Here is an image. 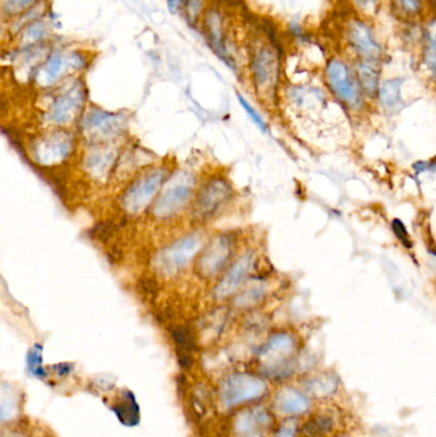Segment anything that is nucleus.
Masks as SVG:
<instances>
[{
  "instance_id": "f03ea898",
  "label": "nucleus",
  "mask_w": 436,
  "mask_h": 437,
  "mask_svg": "<svg viewBox=\"0 0 436 437\" xmlns=\"http://www.w3.org/2000/svg\"><path fill=\"white\" fill-rule=\"evenodd\" d=\"M200 244L201 237L197 234L187 235L170 244L168 248L160 252L156 260L159 272H163L164 275H173L179 272L197 253Z\"/></svg>"
},
{
  "instance_id": "39448f33",
  "label": "nucleus",
  "mask_w": 436,
  "mask_h": 437,
  "mask_svg": "<svg viewBox=\"0 0 436 437\" xmlns=\"http://www.w3.org/2000/svg\"><path fill=\"white\" fill-rule=\"evenodd\" d=\"M232 194V188L223 178L210 181L201 189L196 201V210L201 216H210L223 206Z\"/></svg>"
},
{
  "instance_id": "f8f14e48",
  "label": "nucleus",
  "mask_w": 436,
  "mask_h": 437,
  "mask_svg": "<svg viewBox=\"0 0 436 437\" xmlns=\"http://www.w3.org/2000/svg\"><path fill=\"white\" fill-rule=\"evenodd\" d=\"M113 410L123 425L133 426L138 422V418H140L138 407H137L133 394L129 391H127L125 397L116 403L113 407Z\"/></svg>"
},
{
  "instance_id": "412c9836",
  "label": "nucleus",
  "mask_w": 436,
  "mask_h": 437,
  "mask_svg": "<svg viewBox=\"0 0 436 437\" xmlns=\"http://www.w3.org/2000/svg\"><path fill=\"white\" fill-rule=\"evenodd\" d=\"M17 409L16 399L12 394L7 393L4 388L0 390V422H5L13 416L14 410Z\"/></svg>"
},
{
  "instance_id": "6ab92c4d",
  "label": "nucleus",
  "mask_w": 436,
  "mask_h": 437,
  "mask_svg": "<svg viewBox=\"0 0 436 437\" xmlns=\"http://www.w3.org/2000/svg\"><path fill=\"white\" fill-rule=\"evenodd\" d=\"M27 366H29V373L38 379H45L48 376L47 369L42 366V354L41 348L36 345L29 352V358H27Z\"/></svg>"
},
{
  "instance_id": "4be33fe9",
  "label": "nucleus",
  "mask_w": 436,
  "mask_h": 437,
  "mask_svg": "<svg viewBox=\"0 0 436 437\" xmlns=\"http://www.w3.org/2000/svg\"><path fill=\"white\" fill-rule=\"evenodd\" d=\"M237 97H238V101H240V104H241L243 109L246 110V113H247V114L250 116V118H251L253 122H255V123H256V124L259 126V128H260L261 131H264V132H266V123L264 122V119H262L261 116H260V114H259V113H257V111H256V110H255V109H253V107H251L250 104H248V101H247V100H246L244 97L241 96L240 94L237 95Z\"/></svg>"
},
{
  "instance_id": "6e6552de",
  "label": "nucleus",
  "mask_w": 436,
  "mask_h": 437,
  "mask_svg": "<svg viewBox=\"0 0 436 437\" xmlns=\"http://www.w3.org/2000/svg\"><path fill=\"white\" fill-rule=\"evenodd\" d=\"M192 194V188L190 185H175L166 189L163 196L156 201L154 206V215L159 219H166L177 214L184 204L188 202Z\"/></svg>"
},
{
  "instance_id": "bb28decb",
  "label": "nucleus",
  "mask_w": 436,
  "mask_h": 437,
  "mask_svg": "<svg viewBox=\"0 0 436 437\" xmlns=\"http://www.w3.org/2000/svg\"><path fill=\"white\" fill-rule=\"evenodd\" d=\"M166 1H168V8L170 10V13H177L182 7L184 0H166Z\"/></svg>"
},
{
  "instance_id": "7ed1b4c3",
  "label": "nucleus",
  "mask_w": 436,
  "mask_h": 437,
  "mask_svg": "<svg viewBox=\"0 0 436 437\" xmlns=\"http://www.w3.org/2000/svg\"><path fill=\"white\" fill-rule=\"evenodd\" d=\"M165 181L163 170H155L144 178L138 179L136 183L127 189L123 197V206L128 213H138L149 204L155 196L159 188Z\"/></svg>"
},
{
  "instance_id": "ddd939ff",
  "label": "nucleus",
  "mask_w": 436,
  "mask_h": 437,
  "mask_svg": "<svg viewBox=\"0 0 436 437\" xmlns=\"http://www.w3.org/2000/svg\"><path fill=\"white\" fill-rule=\"evenodd\" d=\"M424 0H392V10L399 20H415L422 14Z\"/></svg>"
},
{
  "instance_id": "5701e85b",
  "label": "nucleus",
  "mask_w": 436,
  "mask_h": 437,
  "mask_svg": "<svg viewBox=\"0 0 436 437\" xmlns=\"http://www.w3.org/2000/svg\"><path fill=\"white\" fill-rule=\"evenodd\" d=\"M392 226H393V230H394V233L397 235L398 239L403 243L405 247L411 248V247H412V243H411V239H409L406 225L402 223L399 219H394L393 223H392Z\"/></svg>"
},
{
  "instance_id": "cd10ccee",
  "label": "nucleus",
  "mask_w": 436,
  "mask_h": 437,
  "mask_svg": "<svg viewBox=\"0 0 436 437\" xmlns=\"http://www.w3.org/2000/svg\"><path fill=\"white\" fill-rule=\"evenodd\" d=\"M219 1H222V3L227 4V5H237V4L241 3V0H219Z\"/></svg>"
},
{
  "instance_id": "f257e3e1",
  "label": "nucleus",
  "mask_w": 436,
  "mask_h": 437,
  "mask_svg": "<svg viewBox=\"0 0 436 437\" xmlns=\"http://www.w3.org/2000/svg\"><path fill=\"white\" fill-rule=\"evenodd\" d=\"M326 78L333 92L350 107L362 103L361 88L348 64L339 59H331L326 67Z\"/></svg>"
},
{
  "instance_id": "a211bd4d",
  "label": "nucleus",
  "mask_w": 436,
  "mask_h": 437,
  "mask_svg": "<svg viewBox=\"0 0 436 437\" xmlns=\"http://www.w3.org/2000/svg\"><path fill=\"white\" fill-rule=\"evenodd\" d=\"M69 151L68 142L66 140H51L47 142L45 145L41 146V154L39 157L42 159V161L47 160H58L60 157L67 155Z\"/></svg>"
},
{
  "instance_id": "0eeeda50",
  "label": "nucleus",
  "mask_w": 436,
  "mask_h": 437,
  "mask_svg": "<svg viewBox=\"0 0 436 437\" xmlns=\"http://www.w3.org/2000/svg\"><path fill=\"white\" fill-rule=\"evenodd\" d=\"M253 79L259 90L272 86L278 75V59L272 49H259L253 58Z\"/></svg>"
},
{
  "instance_id": "9d476101",
  "label": "nucleus",
  "mask_w": 436,
  "mask_h": 437,
  "mask_svg": "<svg viewBox=\"0 0 436 437\" xmlns=\"http://www.w3.org/2000/svg\"><path fill=\"white\" fill-rule=\"evenodd\" d=\"M84 103V92L79 86L69 88L55 98L50 111V120L55 123H66L72 118Z\"/></svg>"
},
{
  "instance_id": "aec40b11",
  "label": "nucleus",
  "mask_w": 436,
  "mask_h": 437,
  "mask_svg": "<svg viewBox=\"0 0 436 437\" xmlns=\"http://www.w3.org/2000/svg\"><path fill=\"white\" fill-rule=\"evenodd\" d=\"M39 0H5L1 5V12L7 16H16L34 7Z\"/></svg>"
},
{
  "instance_id": "a878e982",
  "label": "nucleus",
  "mask_w": 436,
  "mask_h": 437,
  "mask_svg": "<svg viewBox=\"0 0 436 437\" xmlns=\"http://www.w3.org/2000/svg\"><path fill=\"white\" fill-rule=\"evenodd\" d=\"M0 437H29L25 432H22L20 429H14V428H8L0 432Z\"/></svg>"
},
{
  "instance_id": "4468645a",
  "label": "nucleus",
  "mask_w": 436,
  "mask_h": 437,
  "mask_svg": "<svg viewBox=\"0 0 436 437\" xmlns=\"http://www.w3.org/2000/svg\"><path fill=\"white\" fill-rule=\"evenodd\" d=\"M48 35V27L41 20L34 21L25 26L21 32V42L26 47H35L44 41Z\"/></svg>"
},
{
  "instance_id": "1a4fd4ad",
  "label": "nucleus",
  "mask_w": 436,
  "mask_h": 437,
  "mask_svg": "<svg viewBox=\"0 0 436 437\" xmlns=\"http://www.w3.org/2000/svg\"><path fill=\"white\" fill-rule=\"evenodd\" d=\"M253 266V254H244L240 260H237L232 267L224 275L222 282L215 288L214 295L216 300H224L232 295L234 291L240 288L243 280Z\"/></svg>"
},
{
  "instance_id": "393cba45",
  "label": "nucleus",
  "mask_w": 436,
  "mask_h": 437,
  "mask_svg": "<svg viewBox=\"0 0 436 437\" xmlns=\"http://www.w3.org/2000/svg\"><path fill=\"white\" fill-rule=\"evenodd\" d=\"M353 3L362 12H374L378 0H353Z\"/></svg>"
},
{
  "instance_id": "f3484780",
  "label": "nucleus",
  "mask_w": 436,
  "mask_h": 437,
  "mask_svg": "<svg viewBox=\"0 0 436 437\" xmlns=\"http://www.w3.org/2000/svg\"><path fill=\"white\" fill-rule=\"evenodd\" d=\"M357 75L363 90L372 95L378 90V70L368 62H363L357 66Z\"/></svg>"
},
{
  "instance_id": "20e7f679",
  "label": "nucleus",
  "mask_w": 436,
  "mask_h": 437,
  "mask_svg": "<svg viewBox=\"0 0 436 437\" xmlns=\"http://www.w3.org/2000/svg\"><path fill=\"white\" fill-rule=\"evenodd\" d=\"M233 252V243L228 235L214 238L201 253L198 270L204 276H214L229 261Z\"/></svg>"
},
{
  "instance_id": "423d86ee",
  "label": "nucleus",
  "mask_w": 436,
  "mask_h": 437,
  "mask_svg": "<svg viewBox=\"0 0 436 437\" xmlns=\"http://www.w3.org/2000/svg\"><path fill=\"white\" fill-rule=\"evenodd\" d=\"M347 38L353 49L363 59H376L381 54V49L372 34V29L365 22L353 20L347 27Z\"/></svg>"
},
{
  "instance_id": "c85d7f7f",
  "label": "nucleus",
  "mask_w": 436,
  "mask_h": 437,
  "mask_svg": "<svg viewBox=\"0 0 436 437\" xmlns=\"http://www.w3.org/2000/svg\"><path fill=\"white\" fill-rule=\"evenodd\" d=\"M0 29H1V27H0Z\"/></svg>"
},
{
  "instance_id": "dca6fc26",
  "label": "nucleus",
  "mask_w": 436,
  "mask_h": 437,
  "mask_svg": "<svg viewBox=\"0 0 436 437\" xmlns=\"http://www.w3.org/2000/svg\"><path fill=\"white\" fill-rule=\"evenodd\" d=\"M66 64H67V58H64V55L60 51H58V50L51 51L48 59H47L45 68H44V75H45L47 83L55 82L59 76H60V73H62V70H63Z\"/></svg>"
},
{
  "instance_id": "2eb2a0df",
  "label": "nucleus",
  "mask_w": 436,
  "mask_h": 437,
  "mask_svg": "<svg viewBox=\"0 0 436 437\" xmlns=\"http://www.w3.org/2000/svg\"><path fill=\"white\" fill-rule=\"evenodd\" d=\"M402 79H389L380 88V100L387 109H394L400 103Z\"/></svg>"
},
{
  "instance_id": "9b49d317",
  "label": "nucleus",
  "mask_w": 436,
  "mask_h": 437,
  "mask_svg": "<svg viewBox=\"0 0 436 437\" xmlns=\"http://www.w3.org/2000/svg\"><path fill=\"white\" fill-rule=\"evenodd\" d=\"M205 26L207 31V36L210 40V45L214 51L223 59L224 62H229L227 49L224 47L223 25H222V16L218 10H209L205 17Z\"/></svg>"
},
{
  "instance_id": "b1692460",
  "label": "nucleus",
  "mask_w": 436,
  "mask_h": 437,
  "mask_svg": "<svg viewBox=\"0 0 436 437\" xmlns=\"http://www.w3.org/2000/svg\"><path fill=\"white\" fill-rule=\"evenodd\" d=\"M190 20L196 21L203 7V0H185Z\"/></svg>"
}]
</instances>
